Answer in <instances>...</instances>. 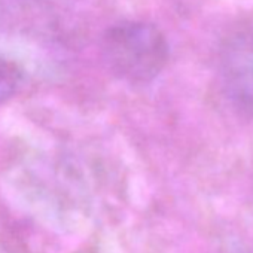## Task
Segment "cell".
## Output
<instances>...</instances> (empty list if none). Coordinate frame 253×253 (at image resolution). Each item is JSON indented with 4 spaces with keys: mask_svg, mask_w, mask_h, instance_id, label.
<instances>
[{
    "mask_svg": "<svg viewBox=\"0 0 253 253\" xmlns=\"http://www.w3.org/2000/svg\"><path fill=\"white\" fill-rule=\"evenodd\" d=\"M103 55L109 69L119 79L130 84H146L166 67L169 43L157 26L125 21L106 32Z\"/></svg>",
    "mask_w": 253,
    "mask_h": 253,
    "instance_id": "1",
    "label": "cell"
},
{
    "mask_svg": "<svg viewBox=\"0 0 253 253\" xmlns=\"http://www.w3.org/2000/svg\"><path fill=\"white\" fill-rule=\"evenodd\" d=\"M220 75L232 103L253 113V33L229 39L222 51Z\"/></svg>",
    "mask_w": 253,
    "mask_h": 253,
    "instance_id": "2",
    "label": "cell"
},
{
    "mask_svg": "<svg viewBox=\"0 0 253 253\" xmlns=\"http://www.w3.org/2000/svg\"><path fill=\"white\" fill-rule=\"evenodd\" d=\"M21 81L23 73L20 67L14 61L0 57V104L6 103L17 94Z\"/></svg>",
    "mask_w": 253,
    "mask_h": 253,
    "instance_id": "3",
    "label": "cell"
}]
</instances>
